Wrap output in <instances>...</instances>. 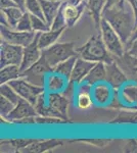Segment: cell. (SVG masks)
I'll list each match as a JSON object with an SVG mask.
<instances>
[{
    "label": "cell",
    "instance_id": "d6986e66",
    "mask_svg": "<svg viewBox=\"0 0 137 153\" xmlns=\"http://www.w3.org/2000/svg\"><path fill=\"white\" fill-rule=\"evenodd\" d=\"M106 82V68L104 62H96L82 83L94 86L98 83Z\"/></svg>",
    "mask_w": 137,
    "mask_h": 153
},
{
    "label": "cell",
    "instance_id": "2e32d148",
    "mask_svg": "<svg viewBox=\"0 0 137 153\" xmlns=\"http://www.w3.org/2000/svg\"><path fill=\"white\" fill-rule=\"evenodd\" d=\"M70 81L66 76L61 74H57L55 71H51L48 74L45 82V89L48 93H63L66 88L68 87V83Z\"/></svg>",
    "mask_w": 137,
    "mask_h": 153
},
{
    "label": "cell",
    "instance_id": "4fadbf2b",
    "mask_svg": "<svg viewBox=\"0 0 137 153\" xmlns=\"http://www.w3.org/2000/svg\"><path fill=\"white\" fill-rule=\"evenodd\" d=\"M42 56V50L38 46V40H37V34L35 36V39L31 44L24 47V54H23V60L21 63V70L22 71L28 70L32 65H35Z\"/></svg>",
    "mask_w": 137,
    "mask_h": 153
},
{
    "label": "cell",
    "instance_id": "9a60e30c",
    "mask_svg": "<svg viewBox=\"0 0 137 153\" xmlns=\"http://www.w3.org/2000/svg\"><path fill=\"white\" fill-rule=\"evenodd\" d=\"M95 63L96 62L86 60V59L78 56L76 63H75V66L73 68V71H72L71 78H70V82H72L73 84H78V85L81 84Z\"/></svg>",
    "mask_w": 137,
    "mask_h": 153
},
{
    "label": "cell",
    "instance_id": "603a6c76",
    "mask_svg": "<svg viewBox=\"0 0 137 153\" xmlns=\"http://www.w3.org/2000/svg\"><path fill=\"white\" fill-rule=\"evenodd\" d=\"M1 11L3 12V14L5 16L7 25H8V28L16 29L19 22L21 21V19L23 18L25 10L19 6H12L9 8L1 9Z\"/></svg>",
    "mask_w": 137,
    "mask_h": 153
},
{
    "label": "cell",
    "instance_id": "d4e9b609",
    "mask_svg": "<svg viewBox=\"0 0 137 153\" xmlns=\"http://www.w3.org/2000/svg\"><path fill=\"white\" fill-rule=\"evenodd\" d=\"M22 76V70L19 65H6L0 71V83L6 84L12 80Z\"/></svg>",
    "mask_w": 137,
    "mask_h": 153
},
{
    "label": "cell",
    "instance_id": "f1b7e54d",
    "mask_svg": "<svg viewBox=\"0 0 137 153\" xmlns=\"http://www.w3.org/2000/svg\"><path fill=\"white\" fill-rule=\"evenodd\" d=\"M26 11L45 19H44V14H43V10H42L40 0H26Z\"/></svg>",
    "mask_w": 137,
    "mask_h": 153
},
{
    "label": "cell",
    "instance_id": "ee69618b",
    "mask_svg": "<svg viewBox=\"0 0 137 153\" xmlns=\"http://www.w3.org/2000/svg\"><path fill=\"white\" fill-rule=\"evenodd\" d=\"M124 2H125V0H121V1H120V4H123Z\"/></svg>",
    "mask_w": 137,
    "mask_h": 153
},
{
    "label": "cell",
    "instance_id": "83f0119b",
    "mask_svg": "<svg viewBox=\"0 0 137 153\" xmlns=\"http://www.w3.org/2000/svg\"><path fill=\"white\" fill-rule=\"evenodd\" d=\"M0 94L7 98L8 100H10L14 105H16L19 103V101L21 100V96L16 93V91L11 87L9 84H1L0 87Z\"/></svg>",
    "mask_w": 137,
    "mask_h": 153
},
{
    "label": "cell",
    "instance_id": "f35d334b",
    "mask_svg": "<svg viewBox=\"0 0 137 153\" xmlns=\"http://www.w3.org/2000/svg\"><path fill=\"white\" fill-rule=\"evenodd\" d=\"M126 2H128L129 5L131 6L132 10L134 12L135 16V21H136V26H137V0H125Z\"/></svg>",
    "mask_w": 137,
    "mask_h": 153
},
{
    "label": "cell",
    "instance_id": "f6af8a7d",
    "mask_svg": "<svg viewBox=\"0 0 137 153\" xmlns=\"http://www.w3.org/2000/svg\"><path fill=\"white\" fill-rule=\"evenodd\" d=\"M51 1H64V0H51Z\"/></svg>",
    "mask_w": 137,
    "mask_h": 153
},
{
    "label": "cell",
    "instance_id": "9c48e42d",
    "mask_svg": "<svg viewBox=\"0 0 137 153\" xmlns=\"http://www.w3.org/2000/svg\"><path fill=\"white\" fill-rule=\"evenodd\" d=\"M0 34H1V39L3 41L14 44V45L23 46V47H26L29 44H31L36 36V33L34 31H17L16 29H11L4 26H0Z\"/></svg>",
    "mask_w": 137,
    "mask_h": 153
},
{
    "label": "cell",
    "instance_id": "ab89813d",
    "mask_svg": "<svg viewBox=\"0 0 137 153\" xmlns=\"http://www.w3.org/2000/svg\"><path fill=\"white\" fill-rule=\"evenodd\" d=\"M19 7L26 11V0H12Z\"/></svg>",
    "mask_w": 137,
    "mask_h": 153
},
{
    "label": "cell",
    "instance_id": "d6a6232c",
    "mask_svg": "<svg viewBox=\"0 0 137 153\" xmlns=\"http://www.w3.org/2000/svg\"><path fill=\"white\" fill-rule=\"evenodd\" d=\"M63 5V4H61ZM67 28V23L66 19H64V13H63V9H59V11L57 12L56 16L54 18L53 22L51 24V29L53 30H64Z\"/></svg>",
    "mask_w": 137,
    "mask_h": 153
},
{
    "label": "cell",
    "instance_id": "cb8c5ba5",
    "mask_svg": "<svg viewBox=\"0 0 137 153\" xmlns=\"http://www.w3.org/2000/svg\"><path fill=\"white\" fill-rule=\"evenodd\" d=\"M111 124H131L137 125V109H125L120 110L116 117L111 120Z\"/></svg>",
    "mask_w": 137,
    "mask_h": 153
},
{
    "label": "cell",
    "instance_id": "7a4b0ae2",
    "mask_svg": "<svg viewBox=\"0 0 137 153\" xmlns=\"http://www.w3.org/2000/svg\"><path fill=\"white\" fill-rule=\"evenodd\" d=\"M77 55L93 62L111 63L115 61V56L108 50L101 34H95L88 39L84 45L76 49Z\"/></svg>",
    "mask_w": 137,
    "mask_h": 153
},
{
    "label": "cell",
    "instance_id": "7c38bea8",
    "mask_svg": "<svg viewBox=\"0 0 137 153\" xmlns=\"http://www.w3.org/2000/svg\"><path fill=\"white\" fill-rule=\"evenodd\" d=\"M61 9H63V13L64 19H66L67 28L71 29L77 24V22L82 16L85 9H87V0L81 2L80 4H77V5L67 3V2L64 1L63 5H61Z\"/></svg>",
    "mask_w": 137,
    "mask_h": 153
},
{
    "label": "cell",
    "instance_id": "836d02e7",
    "mask_svg": "<svg viewBox=\"0 0 137 153\" xmlns=\"http://www.w3.org/2000/svg\"><path fill=\"white\" fill-rule=\"evenodd\" d=\"M67 123L66 120L55 117H43V115H37L36 124L38 125H54V124H64Z\"/></svg>",
    "mask_w": 137,
    "mask_h": 153
},
{
    "label": "cell",
    "instance_id": "74e56055",
    "mask_svg": "<svg viewBox=\"0 0 137 153\" xmlns=\"http://www.w3.org/2000/svg\"><path fill=\"white\" fill-rule=\"evenodd\" d=\"M0 6H1V9H5V8H9V7H12V6H17V5L12 0H0Z\"/></svg>",
    "mask_w": 137,
    "mask_h": 153
},
{
    "label": "cell",
    "instance_id": "30bf717a",
    "mask_svg": "<svg viewBox=\"0 0 137 153\" xmlns=\"http://www.w3.org/2000/svg\"><path fill=\"white\" fill-rule=\"evenodd\" d=\"M37 111L35 109V106L27 101L24 98H21L19 103L14 106L13 110L9 113L6 117L5 120L9 123H13V124H19L22 120H26L29 117H36Z\"/></svg>",
    "mask_w": 137,
    "mask_h": 153
},
{
    "label": "cell",
    "instance_id": "4316f807",
    "mask_svg": "<svg viewBox=\"0 0 137 153\" xmlns=\"http://www.w3.org/2000/svg\"><path fill=\"white\" fill-rule=\"evenodd\" d=\"M122 97L128 104L137 105V83L125 85L122 92Z\"/></svg>",
    "mask_w": 137,
    "mask_h": 153
},
{
    "label": "cell",
    "instance_id": "1f68e13d",
    "mask_svg": "<svg viewBox=\"0 0 137 153\" xmlns=\"http://www.w3.org/2000/svg\"><path fill=\"white\" fill-rule=\"evenodd\" d=\"M16 30L17 31H23V32H31L33 31L32 29V21H31V13L28 11H25L23 18L17 24Z\"/></svg>",
    "mask_w": 137,
    "mask_h": 153
},
{
    "label": "cell",
    "instance_id": "ba28073f",
    "mask_svg": "<svg viewBox=\"0 0 137 153\" xmlns=\"http://www.w3.org/2000/svg\"><path fill=\"white\" fill-rule=\"evenodd\" d=\"M24 47L1 40L0 45V68L6 65H21Z\"/></svg>",
    "mask_w": 137,
    "mask_h": 153
},
{
    "label": "cell",
    "instance_id": "ffe728a7",
    "mask_svg": "<svg viewBox=\"0 0 137 153\" xmlns=\"http://www.w3.org/2000/svg\"><path fill=\"white\" fill-rule=\"evenodd\" d=\"M64 30H53L50 29L45 32H37V40H38V46L41 50L45 49L52 44L56 43V41L61 36Z\"/></svg>",
    "mask_w": 137,
    "mask_h": 153
},
{
    "label": "cell",
    "instance_id": "e0dca14e",
    "mask_svg": "<svg viewBox=\"0 0 137 153\" xmlns=\"http://www.w3.org/2000/svg\"><path fill=\"white\" fill-rule=\"evenodd\" d=\"M112 88L106 82H101L92 87V98L97 105H106L112 99Z\"/></svg>",
    "mask_w": 137,
    "mask_h": 153
},
{
    "label": "cell",
    "instance_id": "5bb4252c",
    "mask_svg": "<svg viewBox=\"0 0 137 153\" xmlns=\"http://www.w3.org/2000/svg\"><path fill=\"white\" fill-rule=\"evenodd\" d=\"M115 60L119 66L124 71L129 81L137 83V57L132 56L129 53L125 52L124 55L120 57H115Z\"/></svg>",
    "mask_w": 137,
    "mask_h": 153
},
{
    "label": "cell",
    "instance_id": "d590c367",
    "mask_svg": "<svg viewBox=\"0 0 137 153\" xmlns=\"http://www.w3.org/2000/svg\"><path fill=\"white\" fill-rule=\"evenodd\" d=\"M124 149H125V152L136 153L137 152V139L129 140V141L126 143Z\"/></svg>",
    "mask_w": 137,
    "mask_h": 153
},
{
    "label": "cell",
    "instance_id": "4dcf8cb0",
    "mask_svg": "<svg viewBox=\"0 0 137 153\" xmlns=\"http://www.w3.org/2000/svg\"><path fill=\"white\" fill-rule=\"evenodd\" d=\"M14 106L16 105L10 100L1 95V97H0V114H1V117L5 120L7 115L13 110Z\"/></svg>",
    "mask_w": 137,
    "mask_h": 153
},
{
    "label": "cell",
    "instance_id": "b9f144b4",
    "mask_svg": "<svg viewBox=\"0 0 137 153\" xmlns=\"http://www.w3.org/2000/svg\"><path fill=\"white\" fill-rule=\"evenodd\" d=\"M64 2H67V3L75 4V5H77V4H80L81 2L86 1V0H64Z\"/></svg>",
    "mask_w": 137,
    "mask_h": 153
},
{
    "label": "cell",
    "instance_id": "ac0fdd59",
    "mask_svg": "<svg viewBox=\"0 0 137 153\" xmlns=\"http://www.w3.org/2000/svg\"><path fill=\"white\" fill-rule=\"evenodd\" d=\"M63 145V141L57 139H51V140H35L34 142H32L31 144L28 145L25 149H23V152H28V153H42L46 152L49 150H52L54 148Z\"/></svg>",
    "mask_w": 137,
    "mask_h": 153
},
{
    "label": "cell",
    "instance_id": "8992f818",
    "mask_svg": "<svg viewBox=\"0 0 137 153\" xmlns=\"http://www.w3.org/2000/svg\"><path fill=\"white\" fill-rule=\"evenodd\" d=\"M7 84H9L22 98L29 101L34 106L36 104L38 98L40 97V95L46 92L45 87L32 84L31 82L27 81L26 79L22 78V76L19 79H16V80H12Z\"/></svg>",
    "mask_w": 137,
    "mask_h": 153
},
{
    "label": "cell",
    "instance_id": "8fae6325",
    "mask_svg": "<svg viewBox=\"0 0 137 153\" xmlns=\"http://www.w3.org/2000/svg\"><path fill=\"white\" fill-rule=\"evenodd\" d=\"M106 83L115 90L122 88L129 82L128 76L119 66L116 60L111 63H106Z\"/></svg>",
    "mask_w": 137,
    "mask_h": 153
},
{
    "label": "cell",
    "instance_id": "60d3db41",
    "mask_svg": "<svg viewBox=\"0 0 137 153\" xmlns=\"http://www.w3.org/2000/svg\"><path fill=\"white\" fill-rule=\"evenodd\" d=\"M120 1H121V0H108V2H106V7H111V6L115 5V4L120 3Z\"/></svg>",
    "mask_w": 137,
    "mask_h": 153
},
{
    "label": "cell",
    "instance_id": "6da1fadb",
    "mask_svg": "<svg viewBox=\"0 0 137 153\" xmlns=\"http://www.w3.org/2000/svg\"><path fill=\"white\" fill-rule=\"evenodd\" d=\"M103 19L113 27L126 47V44L136 28L135 16L128 2L125 1L123 4L118 3L111 7H104Z\"/></svg>",
    "mask_w": 137,
    "mask_h": 153
},
{
    "label": "cell",
    "instance_id": "44dd1931",
    "mask_svg": "<svg viewBox=\"0 0 137 153\" xmlns=\"http://www.w3.org/2000/svg\"><path fill=\"white\" fill-rule=\"evenodd\" d=\"M108 0H87V9L93 19L96 29L100 28V22L103 19V11L106 5Z\"/></svg>",
    "mask_w": 137,
    "mask_h": 153
},
{
    "label": "cell",
    "instance_id": "277c9868",
    "mask_svg": "<svg viewBox=\"0 0 137 153\" xmlns=\"http://www.w3.org/2000/svg\"><path fill=\"white\" fill-rule=\"evenodd\" d=\"M99 30H100V34L103 36L104 44L111 54H113L115 57H120L124 55L126 52L125 44L123 43L120 36L115 31L113 27L104 19H101Z\"/></svg>",
    "mask_w": 137,
    "mask_h": 153
},
{
    "label": "cell",
    "instance_id": "e575fe53",
    "mask_svg": "<svg viewBox=\"0 0 137 153\" xmlns=\"http://www.w3.org/2000/svg\"><path fill=\"white\" fill-rule=\"evenodd\" d=\"M35 140L33 139H16V140H10V142H8V143L10 145H12L16 149L21 150L22 151V150L25 149L28 145H30Z\"/></svg>",
    "mask_w": 137,
    "mask_h": 153
},
{
    "label": "cell",
    "instance_id": "484cf974",
    "mask_svg": "<svg viewBox=\"0 0 137 153\" xmlns=\"http://www.w3.org/2000/svg\"><path fill=\"white\" fill-rule=\"evenodd\" d=\"M77 58H78V55H74V56H72V57L66 59V60L61 61V63H58V65L53 68V71L63 75L70 81V78H71L72 71H73V68L75 66V63H76V61H77Z\"/></svg>",
    "mask_w": 137,
    "mask_h": 153
},
{
    "label": "cell",
    "instance_id": "52a82bcc",
    "mask_svg": "<svg viewBox=\"0 0 137 153\" xmlns=\"http://www.w3.org/2000/svg\"><path fill=\"white\" fill-rule=\"evenodd\" d=\"M51 71H53V68L49 65L46 59L41 56V58L35 65L29 68L28 70L22 71V78L26 79L27 81L35 85L45 87L46 78Z\"/></svg>",
    "mask_w": 137,
    "mask_h": 153
},
{
    "label": "cell",
    "instance_id": "7402d4cb",
    "mask_svg": "<svg viewBox=\"0 0 137 153\" xmlns=\"http://www.w3.org/2000/svg\"><path fill=\"white\" fill-rule=\"evenodd\" d=\"M42 10H43L44 19L45 21L50 25L53 22L54 18L56 16L57 12L59 11L64 1H51V0H40Z\"/></svg>",
    "mask_w": 137,
    "mask_h": 153
},
{
    "label": "cell",
    "instance_id": "f546056e",
    "mask_svg": "<svg viewBox=\"0 0 137 153\" xmlns=\"http://www.w3.org/2000/svg\"><path fill=\"white\" fill-rule=\"evenodd\" d=\"M31 21H32V29L35 33L37 32H45L51 29L50 25H49L45 19L39 18L37 16L31 14Z\"/></svg>",
    "mask_w": 137,
    "mask_h": 153
},
{
    "label": "cell",
    "instance_id": "8d00e7d4",
    "mask_svg": "<svg viewBox=\"0 0 137 153\" xmlns=\"http://www.w3.org/2000/svg\"><path fill=\"white\" fill-rule=\"evenodd\" d=\"M126 52L137 57V39L126 45Z\"/></svg>",
    "mask_w": 137,
    "mask_h": 153
},
{
    "label": "cell",
    "instance_id": "3957f363",
    "mask_svg": "<svg viewBox=\"0 0 137 153\" xmlns=\"http://www.w3.org/2000/svg\"><path fill=\"white\" fill-rule=\"evenodd\" d=\"M77 48H75L73 42L64 43H54L51 46L42 50V56L46 59L52 68L74 55H77Z\"/></svg>",
    "mask_w": 137,
    "mask_h": 153
},
{
    "label": "cell",
    "instance_id": "5b68a950",
    "mask_svg": "<svg viewBox=\"0 0 137 153\" xmlns=\"http://www.w3.org/2000/svg\"><path fill=\"white\" fill-rule=\"evenodd\" d=\"M69 99L63 93H48L46 98V112L43 117H55L69 122Z\"/></svg>",
    "mask_w": 137,
    "mask_h": 153
},
{
    "label": "cell",
    "instance_id": "7bdbcfd3",
    "mask_svg": "<svg viewBox=\"0 0 137 153\" xmlns=\"http://www.w3.org/2000/svg\"><path fill=\"white\" fill-rule=\"evenodd\" d=\"M137 39V26H136V28L135 30H134V32H133V34H132V36H131V38H130V40H129V42L127 44H129V43H131L132 41H134V40H136ZM126 44V45H127Z\"/></svg>",
    "mask_w": 137,
    "mask_h": 153
}]
</instances>
